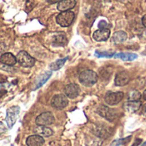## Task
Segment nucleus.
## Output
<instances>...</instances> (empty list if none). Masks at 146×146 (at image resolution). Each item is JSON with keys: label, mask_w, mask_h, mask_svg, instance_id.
Masks as SVG:
<instances>
[{"label": "nucleus", "mask_w": 146, "mask_h": 146, "mask_svg": "<svg viewBox=\"0 0 146 146\" xmlns=\"http://www.w3.org/2000/svg\"><path fill=\"white\" fill-rule=\"evenodd\" d=\"M98 76L97 73L90 69H86L82 71L79 75L80 82L85 86H94L98 82Z\"/></svg>", "instance_id": "nucleus-1"}, {"label": "nucleus", "mask_w": 146, "mask_h": 146, "mask_svg": "<svg viewBox=\"0 0 146 146\" xmlns=\"http://www.w3.org/2000/svg\"><path fill=\"white\" fill-rule=\"evenodd\" d=\"M74 18H75L74 13L68 10V11H63L58 14L56 18V21L59 26L62 27H68L73 23Z\"/></svg>", "instance_id": "nucleus-2"}, {"label": "nucleus", "mask_w": 146, "mask_h": 146, "mask_svg": "<svg viewBox=\"0 0 146 146\" xmlns=\"http://www.w3.org/2000/svg\"><path fill=\"white\" fill-rule=\"evenodd\" d=\"M16 61L21 67L24 68H32L35 64V59L25 50H21L17 54Z\"/></svg>", "instance_id": "nucleus-3"}, {"label": "nucleus", "mask_w": 146, "mask_h": 146, "mask_svg": "<svg viewBox=\"0 0 146 146\" xmlns=\"http://www.w3.org/2000/svg\"><path fill=\"white\" fill-rule=\"evenodd\" d=\"M97 113L109 121H113L117 117L116 111L105 105H100L97 110Z\"/></svg>", "instance_id": "nucleus-4"}, {"label": "nucleus", "mask_w": 146, "mask_h": 146, "mask_svg": "<svg viewBox=\"0 0 146 146\" xmlns=\"http://www.w3.org/2000/svg\"><path fill=\"white\" fill-rule=\"evenodd\" d=\"M20 114V107L19 106H12L10 107L6 113V123L9 128H11L15 123L18 115Z\"/></svg>", "instance_id": "nucleus-5"}, {"label": "nucleus", "mask_w": 146, "mask_h": 146, "mask_svg": "<svg viewBox=\"0 0 146 146\" xmlns=\"http://www.w3.org/2000/svg\"><path fill=\"white\" fill-rule=\"evenodd\" d=\"M36 124L38 126H50L55 122V117L51 112H44L37 116Z\"/></svg>", "instance_id": "nucleus-6"}, {"label": "nucleus", "mask_w": 146, "mask_h": 146, "mask_svg": "<svg viewBox=\"0 0 146 146\" xmlns=\"http://www.w3.org/2000/svg\"><path fill=\"white\" fill-rule=\"evenodd\" d=\"M51 106L56 110H62L68 105V99L63 94L55 95L51 99Z\"/></svg>", "instance_id": "nucleus-7"}, {"label": "nucleus", "mask_w": 146, "mask_h": 146, "mask_svg": "<svg viewBox=\"0 0 146 146\" xmlns=\"http://www.w3.org/2000/svg\"><path fill=\"white\" fill-rule=\"evenodd\" d=\"M123 98H124V93L121 92H109L106 93L104 100L107 104L113 106L118 104L123 99Z\"/></svg>", "instance_id": "nucleus-8"}, {"label": "nucleus", "mask_w": 146, "mask_h": 146, "mask_svg": "<svg viewBox=\"0 0 146 146\" xmlns=\"http://www.w3.org/2000/svg\"><path fill=\"white\" fill-rule=\"evenodd\" d=\"M80 88L75 83H71V84L67 85L64 89L65 95L67 96V98H71V99L77 98L80 94Z\"/></svg>", "instance_id": "nucleus-9"}, {"label": "nucleus", "mask_w": 146, "mask_h": 146, "mask_svg": "<svg viewBox=\"0 0 146 146\" xmlns=\"http://www.w3.org/2000/svg\"><path fill=\"white\" fill-rule=\"evenodd\" d=\"M130 81V75L126 71L119 72L115 79V84L116 86H124Z\"/></svg>", "instance_id": "nucleus-10"}, {"label": "nucleus", "mask_w": 146, "mask_h": 146, "mask_svg": "<svg viewBox=\"0 0 146 146\" xmlns=\"http://www.w3.org/2000/svg\"><path fill=\"white\" fill-rule=\"evenodd\" d=\"M110 36V30L109 28H104V29H98L95 31L92 34L93 38L98 42H103L106 41Z\"/></svg>", "instance_id": "nucleus-11"}, {"label": "nucleus", "mask_w": 146, "mask_h": 146, "mask_svg": "<svg viewBox=\"0 0 146 146\" xmlns=\"http://www.w3.org/2000/svg\"><path fill=\"white\" fill-rule=\"evenodd\" d=\"M93 133H95V135H97L99 138L106 139V138H109L110 136L111 129L105 125H98L94 128Z\"/></svg>", "instance_id": "nucleus-12"}, {"label": "nucleus", "mask_w": 146, "mask_h": 146, "mask_svg": "<svg viewBox=\"0 0 146 146\" xmlns=\"http://www.w3.org/2000/svg\"><path fill=\"white\" fill-rule=\"evenodd\" d=\"M51 41L55 46H65L68 44V38L64 33H56L52 37Z\"/></svg>", "instance_id": "nucleus-13"}, {"label": "nucleus", "mask_w": 146, "mask_h": 146, "mask_svg": "<svg viewBox=\"0 0 146 146\" xmlns=\"http://www.w3.org/2000/svg\"><path fill=\"white\" fill-rule=\"evenodd\" d=\"M26 144L27 146H42L44 144V139L43 137L33 134L27 137L26 140Z\"/></svg>", "instance_id": "nucleus-14"}, {"label": "nucleus", "mask_w": 146, "mask_h": 146, "mask_svg": "<svg viewBox=\"0 0 146 146\" xmlns=\"http://www.w3.org/2000/svg\"><path fill=\"white\" fill-rule=\"evenodd\" d=\"M0 62L7 66H14L17 62L16 56H15L10 52H5L0 56Z\"/></svg>", "instance_id": "nucleus-15"}, {"label": "nucleus", "mask_w": 146, "mask_h": 146, "mask_svg": "<svg viewBox=\"0 0 146 146\" xmlns=\"http://www.w3.org/2000/svg\"><path fill=\"white\" fill-rule=\"evenodd\" d=\"M76 5V0H62L57 3V9L61 12L68 11Z\"/></svg>", "instance_id": "nucleus-16"}, {"label": "nucleus", "mask_w": 146, "mask_h": 146, "mask_svg": "<svg viewBox=\"0 0 146 146\" xmlns=\"http://www.w3.org/2000/svg\"><path fill=\"white\" fill-rule=\"evenodd\" d=\"M52 75V72L51 71H49V72H45L43 74L39 75V77L37 79L36 82H35V86L33 87V90H37L38 88H40L41 86H43L45 82L50 78V76Z\"/></svg>", "instance_id": "nucleus-17"}, {"label": "nucleus", "mask_w": 146, "mask_h": 146, "mask_svg": "<svg viewBox=\"0 0 146 146\" xmlns=\"http://www.w3.org/2000/svg\"><path fill=\"white\" fill-rule=\"evenodd\" d=\"M33 133L41 137H50L53 134V131L45 126H38L33 129Z\"/></svg>", "instance_id": "nucleus-18"}, {"label": "nucleus", "mask_w": 146, "mask_h": 146, "mask_svg": "<svg viewBox=\"0 0 146 146\" xmlns=\"http://www.w3.org/2000/svg\"><path fill=\"white\" fill-rule=\"evenodd\" d=\"M141 106L142 105H141L140 101H127L124 104V107H125L126 110L128 111V112H131V113L137 112L139 110H140Z\"/></svg>", "instance_id": "nucleus-19"}, {"label": "nucleus", "mask_w": 146, "mask_h": 146, "mask_svg": "<svg viewBox=\"0 0 146 146\" xmlns=\"http://www.w3.org/2000/svg\"><path fill=\"white\" fill-rule=\"evenodd\" d=\"M115 57L120 58L125 62H131V61L136 60L138 58V55L134 53H129V52H120V53L115 54Z\"/></svg>", "instance_id": "nucleus-20"}, {"label": "nucleus", "mask_w": 146, "mask_h": 146, "mask_svg": "<svg viewBox=\"0 0 146 146\" xmlns=\"http://www.w3.org/2000/svg\"><path fill=\"white\" fill-rule=\"evenodd\" d=\"M127 39V34L124 31H117L113 34L112 41L115 44H121Z\"/></svg>", "instance_id": "nucleus-21"}, {"label": "nucleus", "mask_w": 146, "mask_h": 146, "mask_svg": "<svg viewBox=\"0 0 146 146\" xmlns=\"http://www.w3.org/2000/svg\"><path fill=\"white\" fill-rule=\"evenodd\" d=\"M68 60V57H65L62 59H58L57 61H56L55 62H52L50 64V68L51 71H56L59 70L60 68H62L63 67V65L65 64V62Z\"/></svg>", "instance_id": "nucleus-22"}, {"label": "nucleus", "mask_w": 146, "mask_h": 146, "mask_svg": "<svg viewBox=\"0 0 146 146\" xmlns=\"http://www.w3.org/2000/svg\"><path fill=\"white\" fill-rule=\"evenodd\" d=\"M142 95L140 92L138 90H132L127 94V100L128 101H140Z\"/></svg>", "instance_id": "nucleus-23"}, {"label": "nucleus", "mask_w": 146, "mask_h": 146, "mask_svg": "<svg viewBox=\"0 0 146 146\" xmlns=\"http://www.w3.org/2000/svg\"><path fill=\"white\" fill-rule=\"evenodd\" d=\"M115 54L113 51H99V50H96L95 51V56L97 57H113Z\"/></svg>", "instance_id": "nucleus-24"}, {"label": "nucleus", "mask_w": 146, "mask_h": 146, "mask_svg": "<svg viewBox=\"0 0 146 146\" xmlns=\"http://www.w3.org/2000/svg\"><path fill=\"white\" fill-rule=\"evenodd\" d=\"M131 139V136H128L127 138H125V139H118V140H115L114 141L111 145L110 146H120L124 145V144H127L129 140Z\"/></svg>", "instance_id": "nucleus-25"}, {"label": "nucleus", "mask_w": 146, "mask_h": 146, "mask_svg": "<svg viewBox=\"0 0 146 146\" xmlns=\"http://www.w3.org/2000/svg\"><path fill=\"white\" fill-rule=\"evenodd\" d=\"M108 27H109V24H108V22H107L106 21L102 20V21H100L99 23H98V27H99V29L108 28Z\"/></svg>", "instance_id": "nucleus-26"}, {"label": "nucleus", "mask_w": 146, "mask_h": 146, "mask_svg": "<svg viewBox=\"0 0 146 146\" xmlns=\"http://www.w3.org/2000/svg\"><path fill=\"white\" fill-rule=\"evenodd\" d=\"M140 110H141V114H142V115H144L145 117H146V104H144L143 106H141Z\"/></svg>", "instance_id": "nucleus-27"}, {"label": "nucleus", "mask_w": 146, "mask_h": 146, "mask_svg": "<svg viewBox=\"0 0 146 146\" xmlns=\"http://www.w3.org/2000/svg\"><path fill=\"white\" fill-rule=\"evenodd\" d=\"M6 49H7V46H6L4 44L0 43V53H1V52L5 51V50H6Z\"/></svg>", "instance_id": "nucleus-28"}, {"label": "nucleus", "mask_w": 146, "mask_h": 146, "mask_svg": "<svg viewBox=\"0 0 146 146\" xmlns=\"http://www.w3.org/2000/svg\"><path fill=\"white\" fill-rule=\"evenodd\" d=\"M6 131V127H4V125L0 121V134L1 133H4Z\"/></svg>", "instance_id": "nucleus-29"}, {"label": "nucleus", "mask_w": 146, "mask_h": 146, "mask_svg": "<svg viewBox=\"0 0 146 146\" xmlns=\"http://www.w3.org/2000/svg\"><path fill=\"white\" fill-rule=\"evenodd\" d=\"M140 143H141V139H137L135 140V142L133 143V145L132 146H139Z\"/></svg>", "instance_id": "nucleus-30"}, {"label": "nucleus", "mask_w": 146, "mask_h": 146, "mask_svg": "<svg viewBox=\"0 0 146 146\" xmlns=\"http://www.w3.org/2000/svg\"><path fill=\"white\" fill-rule=\"evenodd\" d=\"M142 24L145 27H146V15H145L142 18Z\"/></svg>", "instance_id": "nucleus-31"}, {"label": "nucleus", "mask_w": 146, "mask_h": 146, "mask_svg": "<svg viewBox=\"0 0 146 146\" xmlns=\"http://www.w3.org/2000/svg\"><path fill=\"white\" fill-rule=\"evenodd\" d=\"M49 3H59L62 0H46Z\"/></svg>", "instance_id": "nucleus-32"}, {"label": "nucleus", "mask_w": 146, "mask_h": 146, "mask_svg": "<svg viewBox=\"0 0 146 146\" xmlns=\"http://www.w3.org/2000/svg\"><path fill=\"white\" fill-rule=\"evenodd\" d=\"M143 97H144V98L146 100V90L144 92V94H143Z\"/></svg>", "instance_id": "nucleus-33"}, {"label": "nucleus", "mask_w": 146, "mask_h": 146, "mask_svg": "<svg viewBox=\"0 0 146 146\" xmlns=\"http://www.w3.org/2000/svg\"><path fill=\"white\" fill-rule=\"evenodd\" d=\"M141 146H146V141L144 143V144H142V145Z\"/></svg>", "instance_id": "nucleus-34"}, {"label": "nucleus", "mask_w": 146, "mask_h": 146, "mask_svg": "<svg viewBox=\"0 0 146 146\" xmlns=\"http://www.w3.org/2000/svg\"><path fill=\"white\" fill-rule=\"evenodd\" d=\"M3 87V85L2 84H0V90H1V88Z\"/></svg>", "instance_id": "nucleus-35"}]
</instances>
